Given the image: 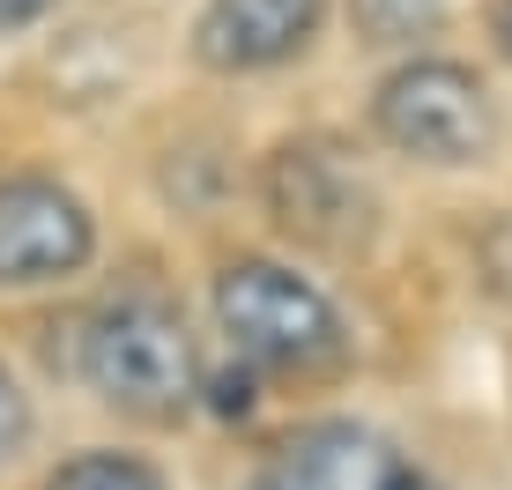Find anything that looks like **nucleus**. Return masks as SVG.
Segmentation results:
<instances>
[{"label": "nucleus", "instance_id": "f257e3e1", "mask_svg": "<svg viewBox=\"0 0 512 490\" xmlns=\"http://www.w3.org/2000/svg\"><path fill=\"white\" fill-rule=\"evenodd\" d=\"M75 364L104 409L141 416V424H179L193 394H201V357H193L179 305L149 283L112 290L104 305L82 312Z\"/></svg>", "mask_w": 512, "mask_h": 490}, {"label": "nucleus", "instance_id": "9b49d317", "mask_svg": "<svg viewBox=\"0 0 512 490\" xmlns=\"http://www.w3.org/2000/svg\"><path fill=\"white\" fill-rule=\"evenodd\" d=\"M45 8H60V0H0V30H23V23H38Z\"/></svg>", "mask_w": 512, "mask_h": 490}, {"label": "nucleus", "instance_id": "0eeeda50", "mask_svg": "<svg viewBox=\"0 0 512 490\" xmlns=\"http://www.w3.org/2000/svg\"><path fill=\"white\" fill-rule=\"evenodd\" d=\"M327 0H208L193 23V52L216 75H260L312 45Z\"/></svg>", "mask_w": 512, "mask_h": 490}, {"label": "nucleus", "instance_id": "f03ea898", "mask_svg": "<svg viewBox=\"0 0 512 490\" xmlns=\"http://www.w3.org/2000/svg\"><path fill=\"white\" fill-rule=\"evenodd\" d=\"M216 327L231 357L275 379H327L349 364V327L327 305V290L275 260H231L216 275Z\"/></svg>", "mask_w": 512, "mask_h": 490}, {"label": "nucleus", "instance_id": "20e7f679", "mask_svg": "<svg viewBox=\"0 0 512 490\" xmlns=\"http://www.w3.org/2000/svg\"><path fill=\"white\" fill-rule=\"evenodd\" d=\"M268 216L297 245L320 253H357L379 231V194L357 171V156L327 134H297L268 156Z\"/></svg>", "mask_w": 512, "mask_h": 490}, {"label": "nucleus", "instance_id": "1a4fd4ad", "mask_svg": "<svg viewBox=\"0 0 512 490\" xmlns=\"http://www.w3.org/2000/svg\"><path fill=\"white\" fill-rule=\"evenodd\" d=\"M45 490H171L164 476H156L149 461H134V453H75V461H60L45 476Z\"/></svg>", "mask_w": 512, "mask_h": 490}, {"label": "nucleus", "instance_id": "6e6552de", "mask_svg": "<svg viewBox=\"0 0 512 490\" xmlns=\"http://www.w3.org/2000/svg\"><path fill=\"white\" fill-rule=\"evenodd\" d=\"M453 15V0H349V23L364 45H416Z\"/></svg>", "mask_w": 512, "mask_h": 490}, {"label": "nucleus", "instance_id": "9d476101", "mask_svg": "<svg viewBox=\"0 0 512 490\" xmlns=\"http://www.w3.org/2000/svg\"><path fill=\"white\" fill-rule=\"evenodd\" d=\"M23 439H30V401H23V387L8 379V364H0V468L23 453Z\"/></svg>", "mask_w": 512, "mask_h": 490}, {"label": "nucleus", "instance_id": "39448f33", "mask_svg": "<svg viewBox=\"0 0 512 490\" xmlns=\"http://www.w3.org/2000/svg\"><path fill=\"white\" fill-rule=\"evenodd\" d=\"M90 208L67 194L60 179L38 171H0V290L23 283H60L90 260Z\"/></svg>", "mask_w": 512, "mask_h": 490}, {"label": "nucleus", "instance_id": "423d86ee", "mask_svg": "<svg viewBox=\"0 0 512 490\" xmlns=\"http://www.w3.org/2000/svg\"><path fill=\"white\" fill-rule=\"evenodd\" d=\"M253 490H431V476L364 424H312L275 446Z\"/></svg>", "mask_w": 512, "mask_h": 490}, {"label": "nucleus", "instance_id": "f8f14e48", "mask_svg": "<svg viewBox=\"0 0 512 490\" xmlns=\"http://www.w3.org/2000/svg\"><path fill=\"white\" fill-rule=\"evenodd\" d=\"M498 38H505V52H512V0L498 8Z\"/></svg>", "mask_w": 512, "mask_h": 490}, {"label": "nucleus", "instance_id": "7ed1b4c3", "mask_svg": "<svg viewBox=\"0 0 512 490\" xmlns=\"http://www.w3.org/2000/svg\"><path fill=\"white\" fill-rule=\"evenodd\" d=\"M379 134L416 164H483L490 142H498V104H490L483 75L453 60H409L379 82L372 97Z\"/></svg>", "mask_w": 512, "mask_h": 490}]
</instances>
